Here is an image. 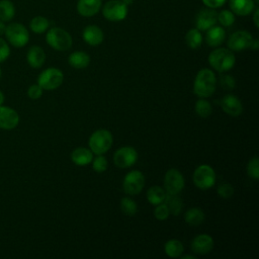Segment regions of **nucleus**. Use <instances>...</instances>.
Returning <instances> with one entry per match:
<instances>
[{
    "instance_id": "f257e3e1",
    "label": "nucleus",
    "mask_w": 259,
    "mask_h": 259,
    "mask_svg": "<svg viewBox=\"0 0 259 259\" xmlns=\"http://www.w3.org/2000/svg\"><path fill=\"white\" fill-rule=\"evenodd\" d=\"M217 87V78L214 73L209 69H201L196 74L193 84V92L200 98L211 96Z\"/></svg>"
},
{
    "instance_id": "f03ea898",
    "label": "nucleus",
    "mask_w": 259,
    "mask_h": 259,
    "mask_svg": "<svg viewBox=\"0 0 259 259\" xmlns=\"http://www.w3.org/2000/svg\"><path fill=\"white\" fill-rule=\"evenodd\" d=\"M208 63L215 71L224 73L235 66L236 58L230 49L218 48L208 55Z\"/></svg>"
},
{
    "instance_id": "7ed1b4c3",
    "label": "nucleus",
    "mask_w": 259,
    "mask_h": 259,
    "mask_svg": "<svg viewBox=\"0 0 259 259\" xmlns=\"http://www.w3.org/2000/svg\"><path fill=\"white\" fill-rule=\"evenodd\" d=\"M46 40L50 47L59 52L68 51L73 44L71 34L61 27L50 28L46 34Z\"/></svg>"
},
{
    "instance_id": "20e7f679",
    "label": "nucleus",
    "mask_w": 259,
    "mask_h": 259,
    "mask_svg": "<svg viewBox=\"0 0 259 259\" xmlns=\"http://www.w3.org/2000/svg\"><path fill=\"white\" fill-rule=\"evenodd\" d=\"M113 138L109 131L100 128L95 131L89 138L88 144L91 152L96 155L105 154L112 146Z\"/></svg>"
},
{
    "instance_id": "39448f33",
    "label": "nucleus",
    "mask_w": 259,
    "mask_h": 259,
    "mask_svg": "<svg viewBox=\"0 0 259 259\" xmlns=\"http://www.w3.org/2000/svg\"><path fill=\"white\" fill-rule=\"evenodd\" d=\"M8 42L15 48H22L27 45L29 40V32L27 28L18 22L9 23L4 32Z\"/></svg>"
},
{
    "instance_id": "423d86ee",
    "label": "nucleus",
    "mask_w": 259,
    "mask_h": 259,
    "mask_svg": "<svg viewBox=\"0 0 259 259\" xmlns=\"http://www.w3.org/2000/svg\"><path fill=\"white\" fill-rule=\"evenodd\" d=\"M101 12L105 19L112 22H118L127 16L128 6L121 0H108L101 6Z\"/></svg>"
},
{
    "instance_id": "0eeeda50",
    "label": "nucleus",
    "mask_w": 259,
    "mask_h": 259,
    "mask_svg": "<svg viewBox=\"0 0 259 259\" xmlns=\"http://www.w3.org/2000/svg\"><path fill=\"white\" fill-rule=\"evenodd\" d=\"M64 75L61 70L57 68H48L39 74L37 84L44 90H55L62 85Z\"/></svg>"
},
{
    "instance_id": "6e6552de",
    "label": "nucleus",
    "mask_w": 259,
    "mask_h": 259,
    "mask_svg": "<svg viewBox=\"0 0 259 259\" xmlns=\"http://www.w3.org/2000/svg\"><path fill=\"white\" fill-rule=\"evenodd\" d=\"M215 173L209 165L198 166L193 173V182L199 189L206 190L215 184Z\"/></svg>"
},
{
    "instance_id": "1a4fd4ad",
    "label": "nucleus",
    "mask_w": 259,
    "mask_h": 259,
    "mask_svg": "<svg viewBox=\"0 0 259 259\" xmlns=\"http://www.w3.org/2000/svg\"><path fill=\"white\" fill-rule=\"evenodd\" d=\"M145 185V176L141 171L133 170L128 172L122 181L123 191L128 195L139 194Z\"/></svg>"
},
{
    "instance_id": "9d476101",
    "label": "nucleus",
    "mask_w": 259,
    "mask_h": 259,
    "mask_svg": "<svg viewBox=\"0 0 259 259\" xmlns=\"http://www.w3.org/2000/svg\"><path fill=\"white\" fill-rule=\"evenodd\" d=\"M253 41L252 34L247 30H237L228 39V47L232 52H241L251 48Z\"/></svg>"
},
{
    "instance_id": "9b49d317",
    "label": "nucleus",
    "mask_w": 259,
    "mask_h": 259,
    "mask_svg": "<svg viewBox=\"0 0 259 259\" xmlns=\"http://www.w3.org/2000/svg\"><path fill=\"white\" fill-rule=\"evenodd\" d=\"M164 187L166 193L178 194L184 188V178L179 170L169 169L164 177Z\"/></svg>"
},
{
    "instance_id": "f8f14e48",
    "label": "nucleus",
    "mask_w": 259,
    "mask_h": 259,
    "mask_svg": "<svg viewBox=\"0 0 259 259\" xmlns=\"http://www.w3.org/2000/svg\"><path fill=\"white\" fill-rule=\"evenodd\" d=\"M138 160V153L135 148L125 146L119 148L113 155V162L118 168H128Z\"/></svg>"
},
{
    "instance_id": "ddd939ff",
    "label": "nucleus",
    "mask_w": 259,
    "mask_h": 259,
    "mask_svg": "<svg viewBox=\"0 0 259 259\" xmlns=\"http://www.w3.org/2000/svg\"><path fill=\"white\" fill-rule=\"evenodd\" d=\"M218 22V12L213 8L205 7L200 9L195 17L196 28L200 31H205Z\"/></svg>"
},
{
    "instance_id": "4468645a",
    "label": "nucleus",
    "mask_w": 259,
    "mask_h": 259,
    "mask_svg": "<svg viewBox=\"0 0 259 259\" xmlns=\"http://www.w3.org/2000/svg\"><path fill=\"white\" fill-rule=\"evenodd\" d=\"M19 115L11 107L0 105V128L2 130H13L18 125Z\"/></svg>"
},
{
    "instance_id": "2eb2a0df",
    "label": "nucleus",
    "mask_w": 259,
    "mask_h": 259,
    "mask_svg": "<svg viewBox=\"0 0 259 259\" xmlns=\"http://www.w3.org/2000/svg\"><path fill=\"white\" fill-rule=\"evenodd\" d=\"M221 106L223 110L231 116H239L243 112V104L241 100L232 94L226 95L221 100Z\"/></svg>"
},
{
    "instance_id": "dca6fc26",
    "label": "nucleus",
    "mask_w": 259,
    "mask_h": 259,
    "mask_svg": "<svg viewBox=\"0 0 259 259\" xmlns=\"http://www.w3.org/2000/svg\"><path fill=\"white\" fill-rule=\"evenodd\" d=\"M213 248V240L207 234L197 235L191 242V250L199 255L209 253Z\"/></svg>"
},
{
    "instance_id": "f3484780",
    "label": "nucleus",
    "mask_w": 259,
    "mask_h": 259,
    "mask_svg": "<svg viewBox=\"0 0 259 259\" xmlns=\"http://www.w3.org/2000/svg\"><path fill=\"white\" fill-rule=\"evenodd\" d=\"M101 6L102 0H78L76 8L81 16L92 17L101 10Z\"/></svg>"
},
{
    "instance_id": "a211bd4d",
    "label": "nucleus",
    "mask_w": 259,
    "mask_h": 259,
    "mask_svg": "<svg viewBox=\"0 0 259 259\" xmlns=\"http://www.w3.org/2000/svg\"><path fill=\"white\" fill-rule=\"evenodd\" d=\"M82 36H83L84 41L92 47L99 46L104 39V33H103L102 29L99 26L94 25V24L87 25L83 29Z\"/></svg>"
},
{
    "instance_id": "6ab92c4d",
    "label": "nucleus",
    "mask_w": 259,
    "mask_h": 259,
    "mask_svg": "<svg viewBox=\"0 0 259 259\" xmlns=\"http://www.w3.org/2000/svg\"><path fill=\"white\" fill-rule=\"evenodd\" d=\"M230 10L239 16L250 15L257 6L254 0H229Z\"/></svg>"
},
{
    "instance_id": "aec40b11",
    "label": "nucleus",
    "mask_w": 259,
    "mask_h": 259,
    "mask_svg": "<svg viewBox=\"0 0 259 259\" xmlns=\"http://www.w3.org/2000/svg\"><path fill=\"white\" fill-rule=\"evenodd\" d=\"M205 34V41L209 47L215 48L221 46L226 39V30L223 26L213 25L208 28Z\"/></svg>"
},
{
    "instance_id": "412c9836",
    "label": "nucleus",
    "mask_w": 259,
    "mask_h": 259,
    "mask_svg": "<svg viewBox=\"0 0 259 259\" xmlns=\"http://www.w3.org/2000/svg\"><path fill=\"white\" fill-rule=\"evenodd\" d=\"M26 60L31 68H40L46 61V53L38 46H32L29 48L26 54Z\"/></svg>"
},
{
    "instance_id": "4be33fe9",
    "label": "nucleus",
    "mask_w": 259,
    "mask_h": 259,
    "mask_svg": "<svg viewBox=\"0 0 259 259\" xmlns=\"http://www.w3.org/2000/svg\"><path fill=\"white\" fill-rule=\"evenodd\" d=\"M71 160L78 166H86L92 162L93 153L87 148L79 147L71 153Z\"/></svg>"
},
{
    "instance_id": "5701e85b",
    "label": "nucleus",
    "mask_w": 259,
    "mask_h": 259,
    "mask_svg": "<svg viewBox=\"0 0 259 259\" xmlns=\"http://www.w3.org/2000/svg\"><path fill=\"white\" fill-rule=\"evenodd\" d=\"M68 62L70 66L76 69H84L90 64V57L87 53L82 51H76L69 56Z\"/></svg>"
},
{
    "instance_id": "b1692460",
    "label": "nucleus",
    "mask_w": 259,
    "mask_h": 259,
    "mask_svg": "<svg viewBox=\"0 0 259 259\" xmlns=\"http://www.w3.org/2000/svg\"><path fill=\"white\" fill-rule=\"evenodd\" d=\"M166 191L159 185L151 186L147 191V199L153 205H158L163 203L165 200Z\"/></svg>"
},
{
    "instance_id": "393cba45",
    "label": "nucleus",
    "mask_w": 259,
    "mask_h": 259,
    "mask_svg": "<svg viewBox=\"0 0 259 259\" xmlns=\"http://www.w3.org/2000/svg\"><path fill=\"white\" fill-rule=\"evenodd\" d=\"M164 203L167 205L169 212L174 215L179 214L182 210L183 203H182V199L180 198V196L178 194L166 193Z\"/></svg>"
},
{
    "instance_id": "a878e982",
    "label": "nucleus",
    "mask_w": 259,
    "mask_h": 259,
    "mask_svg": "<svg viewBox=\"0 0 259 259\" xmlns=\"http://www.w3.org/2000/svg\"><path fill=\"white\" fill-rule=\"evenodd\" d=\"M184 220L190 226H198L204 221V212L199 207H191L186 210Z\"/></svg>"
},
{
    "instance_id": "bb28decb",
    "label": "nucleus",
    "mask_w": 259,
    "mask_h": 259,
    "mask_svg": "<svg viewBox=\"0 0 259 259\" xmlns=\"http://www.w3.org/2000/svg\"><path fill=\"white\" fill-rule=\"evenodd\" d=\"M15 15V7L10 0H0V20L9 22Z\"/></svg>"
},
{
    "instance_id": "cd10ccee",
    "label": "nucleus",
    "mask_w": 259,
    "mask_h": 259,
    "mask_svg": "<svg viewBox=\"0 0 259 259\" xmlns=\"http://www.w3.org/2000/svg\"><path fill=\"white\" fill-rule=\"evenodd\" d=\"M164 250H165V253L167 256H169L171 258H178L182 255V253L184 251V247L180 241L172 239L165 243Z\"/></svg>"
},
{
    "instance_id": "c85d7f7f",
    "label": "nucleus",
    "mask_w": 259,
    "mask_h": 259,
    "mask_svg": "<svg viewBox=\"0 0 259 259\" xmlns=\"http://www.w3.org/2000/svg\"><path fill=\"white\" fill-rule=\"evenodd\" d=\"M49 26H50L49 19L47 17L40 16V15L34 16L29 22L30 30L37 34H40V33H44L45 31H47L49 29Z\"/></svg>"
},
{
    "instance_id": "c756f323",
    "label": "nucleus",
    "mask_w": 259,
    "mask_h": 259,
    "mask_svg": "<svg viewBox=\"0 0 259 259\" xmlns=\"http://www.w3.org/2000/svg\"><path fill=\"white\" fill-rule=\"evenodd\" d=\"M185 41H186V45L190 49H192V50L198 49L202 44L201 31L199 29H197L196 27L189 29L185 34Z\"/></svg>"
},
{
    "instance_id": "7c9ffc66",
    "label": "nucleus",
    "mask_w": 259,
    "mask_h": 259,
    "mask_svg": "<svg viewBox=\"0 0 259 259\" xmlns=\"http://www.w3.org/2000/svg\"><path fill=\"white\" fill-rule=\"evenodd\" d=\"M235 14L230 9H223L218 13V21L223 27H230L235 23Z\"/></svg>"
},
{
    "instance_id": "2f4dec72",
    "label": "nucleus",
    "mask_w": 259,
    "mask_h": 259,
    "mask_svg": "<svg viewBox=\"0 0 259 259\" xmlns=\"http://www.w3.org/2000/svg\"><path fill=\"white\" fill-rule=\"evenodd\" d=\"M195 112L200 117H208L212 112L211 104L204 98H200L195 103Z\"/></svg>"
},
{
    "instance_id": "473e14b6",
    "label": "nucleus",
    "mask_w": 259,
    "mask_h": 259,
    "mask_svg": "<svg viewBox=\"0 0 259 259\" xmlns=\"http://www.w3.org/2000/svg\"><path fill=\"white\" fill-rule=\"evenodd\" d=\"M120 210L126 214V215H134L137 213L138 211V205L135 202V200H133L130 197H123L120 200Z\"/></svg>"
},
{
    "instance_id": "72a5a7b5",
    "label": "nucleus",
    "mask_w": 259,
    "mask_h": 259,
    "mask_svg": "<svg viewBox=\"0 0 259 259\" xmlns=\"http://www.w3.org/2000/svg\"><path fill=\"white\" fill-rule=\"evenodd\" d=\"M247 173L249 177L254 180H258L259 178V160L257 157L252 158L247 165Z\"/></svg>"
},
{
    "instance_id": "f704fd0d",
    "label": "nucleus",
    "mask_w": 259,
    "mask_h": 259,
    "mask_svg": "<svg viewBox=\"0 0 259 259\" xmlns=\"http://www.w3.org/2000/svg\"><path fill=\"white\" fill-rule=\"evenodd\" d=\"M107 160L105 157H103L102 155H97V157L93 160L92 162V167H93V170L95 172H98V173H102L104 172L106 169H107Z\"/></svg>"
},
{
    "instance_id": "c9c22d12",
    "label": "nucleus",
    "mask_w": 259,
    "mask_h": 259,
    "mask_svg": "<svg viewBox=\"0 0 259 259\" xmlns=\"http://www.w3.org/2000/svg\"><path fill=\"white\" fill-rule=\"evenodd\" d=\"M157 207L155 208L154 210V215L155 218L158 220V221H165L168 219L170 212H169V209L167 207V205L163 202V203H160L158 205H156Z\"/></svg>"
},
{
    "instance_id": "e433bc0d",
    "label": "nucleus",
    "mask_w": 259,
    "mask_h": 259,
    "mask_svg": "<svg viewBox=\"0 0 259 259\" xmlns=\"http://www.w3.org/2000/svg\"><path fill=\"white\" fill-rule=\"evenodd\" d=\"M220 84H221V87L224 90H233L236 87L235 79L233 78V76L228 75V74H225V75L221 76Z\"/></svg>"
},
{
    "instance_id": "4c0bfd02",
    "label": "nucleus",
    "mask_w": 259,
    "mask_h": 259,
    "mask_svg": "<svg viewBox=\"0 0 259 259\" xmlns=\"http://www.w3.org/2000/svg\"><path fill=\"white\" fill-rule=\"evenodd\" d=\"M218 194L223 198H230L234 194V187L230 183H222L218 187Z\"/></svg>"
},
{
    "instance_id": "58836bf2",
    "label": "nucleus",
    "mask_w": 259,
    "mask_h": 259,
    "mask_svg": "<svg viewBox=\"0 0 259 259\" xmlns=\"http://www.w3.org/2000/svg\"><path fill=\"white\" fill-rule=\"evenodd\" d=\"M42 88L38 84H33L28 87L27 95L30 99H38L42 95Z\"/></svg>"
},
{
    "instance_id": "ea45409f",
    "label": "nucleus",
    "mask_w": 259,
    "mask_h": 259,
    "mask_svg": "<svg viewBox=\"0 0 259 259\" xmlns=\"http://www.w3.org/2000/svg\"><path fill=\"white\" fill-rule=\"evenodd\" d=\"M10 55V48L8 44L0 37V63L6 61Z\"/></svg>"
},
{
    "instance_id": "a19ab883",
    "label": "nucleus",
    "mask_w": 259,
    "mask_h": 259,
    "mask_svg": "<svg viewBox=\"0 0 259 259\" xmlns=\"http://www.w3.org/2000/svg\"><path fill=\"white\" fill-rule=\"evenodd\" d=\"M201 1L205 7L213 8V9L224 6L225 3L227 2V0H201Z\"/></svg>"
},
{
    "instance_id": "79ce46f5",
    "label": "nucleus",
    "mask_w": 259,
    "mask_h": 259,
    "mask_svg": "<svg viewBox=\"0 0 259 259\" xmlns=\"http://www.w3.org/2000/svg\"><path fill=\"white\" fill-rule=\"evenodd\" d=\"M253 22L256 28L259 27V8L256 6L255 9L253 10Z\"/></svg>"
},
{
    "instance_id": "37998d69",
    "label": "nucleus",
    "mask_w": 259,
    "mask_h": 259,
    "mask_svg": "<svg viewBox=\"0 0 259 259\" xmlns=\"http://www.w3.org/2000/svg\"><path fill=\"white\" fill-rule=\"evenodd\" d=\"M250 49H252L254 51H257L259 49V40L257 38H253V41H252V45H251Z\"/></svg>"
},
{
    "instance_id": "c03bdc74",
    "label": "nucleus",
    "mask_w": 259,
    "mask_h": 259,
    "mask_svg": "<svg viewBox=\"0 0 259 259\" xmlns=\"http://www.w3.org/2000/svg\"><path fill=\"white\" fill-rule=\"evenodd\" d=\"M5 28H6L5 22H3L2 20H0V36H1L2 34H4V32H5Z\"/></svg>"
},
{
    "instance_id": "a18cd8bd",
    "label": "nucleus",
    "mask_w": 259,
    "mask_h": 259,
    "mask_svg": "<svg viewBox=\"0 0 259 259\" xmlns=\"http://www.w3.org/2000/svg\"><path fill=\"white\" fill-rule=\"evenodd\" d=\"M181 259H196V257L193 255H184L181 256Z\"/></svg>"
},
{
    "instance_id": "49530a36",
    "label": "nucleus",
    "mask_w": 259,
    "mask_h": 259,
    "mask_svg": "<svg viewBox=\"0 0 259 259\" xmlns=\"http://www.w3.org/2000/svg\"><path fill=\"white\" fill-rule=\"evenodd\" d=\"M4 100H5V96H4L3 92L0 91V105H2L4 103Z\"/></svg>"
},
{
    "instance_id": "de8ad7c7",
    "label": "nucleus",
    "mask_w": 259,
    "mask_h": 259,
    "mask_svg": "<svg viewBox=\"0 0 259 259\" xmlns=\"http://www.w3.org/2000/svg\"><path fill=\"white\" fill-rule=\"evenodd\" d=\"M126 6H131L134 3V0H121Z\"/></svg>"
},
{
    "instance_id": "09e8293b",
    "label": "nucleus",
    "mask_w": 259,
    "mask_h": 259,
    "mask_svg": "<svg viewBox=\"0 0 259 259\" xmlns=\"http://www.w3.org/2000/svg\"><path fill=\"white\" fill-rule=\"evenodd\" d=\"M254 2H255V4H256V5H257V4H258V3H259V0H254Z\"/></svg>"
},
{
    "instance_id": "8fccbe9b",
    "label": "nucleus",
    "mask_w": 259,
    "mask_h": 259,
    "mask_svg": "<svg viewBox=\"0 0 259 259\" xmlns=\"http://www.w3.org/2000/svg\"><path fill=\"white\" fill-rule=\"evenodd\" d=\"M1 76H2V70H1V68H0V79H1Z\"/></svg>"
}]
</instances>
